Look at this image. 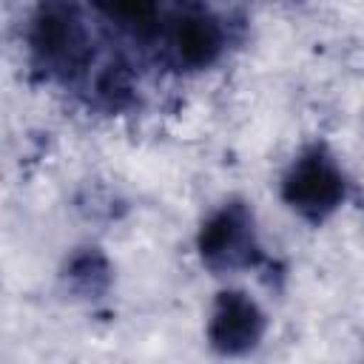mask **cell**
<instances>
[{
	"instance_id": "6da1fadb",
	"label": "cell",
	"mask_w": 364,
	"mask_h": 364,
	"mask_svg": "<svg viewBox=\"0 0 364 364\" xmlns=\"http://www.w3.org/2000/svg\"><path fill=\"white\" fill-rule=\"evenodd\" d=\"M31 65L54 80H74L94 60L82 11L71 3H43L28 20Z\"/></svg>"
},
{
	"instance_id": "7a4b0ae2",
	"label": "cell",
	"mask_w": 364,
	"mask_h": 364,
	"mask_svg": "<svg viewBox=\"0 0 364 364\" xmlns=\"http://www.w3.org/2000/svg\"><path fill=\"white\" fill-rule=\"evenodd\" d=\"M347 196V176L338 162L321 148H304L282 179V199L307 222L321 225Z\"/></svg>"
},
{
	"instance_id": "3957f363",
	"label": "cell",
	"mask_w": 364,
	"mask_h": 364,
	"mask_svg": "<svg viewBox=\"0 0 364 364\" xmlns=\"http://www.w3.org/2000/svg\"><path fill=\"white\" fill-rule=\"evenodd\" d=\"M196 250L202 264L216 273L256 267L264 259V253L256 236L253 210L242 199H230L222 208H216L199 228Z\"/></svg>"
},
{
	"instance_id": "277c9868",
	"label": "cell",
	"mask_w": 364,
	"mask_h": 364,
	"mask_svg": "<svg viewBox=\"0 0 364 364\" xmlns=\"http://www.w3.org/2000/svg\"><path fill=\"white\" fill-rule=\"evenodd\" d=\"M267 318L262 307L242 290H222L208 318V344L228 358L247 355L264 338Z\"/></svg>"
},
{
	"instance_id": "5b68a950",
	"label": "cell",
	"mask_w": 364,
	"mask_h": 364,
	"mask_svg": "<svg viewBox=\"0 0 364 364\" xmlns=\"http://www.w3.org/2000/svg\"><path fill=\"white\" fill-rule=\"evenodd\" d=\"M168 51L179 68H208L225 51V26L216 14L188 6L168 20Z\"/></svg>"
},
{
	"instance_id": "8992f818",
	"label": "cell",
	"mask_w": 364,
	"mask_h": 364,
	"mask_svg": "<svg viewBox=\"0 0 364 364\" xmlns=\"http://www.w3.org/2000/svg\"><path fill=\"white\" fill-rule=\"evenodd\" d=\"M65 282L74 293H80L85 299H100V296L108 293V287L114 282V270H111V262L105 259L102 250L82 247L68 259Z\"/></svg>"
},
{
	"instance_id": "52a82bcc",
	"label": "cell",
	"mask_w": 364,
	"mask_h": 364,
	"mask_svg": "<svg viewBox=\"0 0 364 364\" xmlns=\"http://www.w3.org/2000/svg\"><path fill=\"white\" fill-rule=\"evenodd\" d=\"M97 9H100V14H105L108 23H114L119 31H125L128 37L142 40V43L156 40L165 28L162 9L154 3H105Z\"/></svg>"
}]
</instances>
